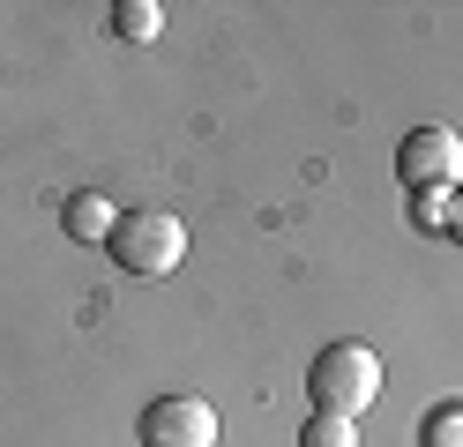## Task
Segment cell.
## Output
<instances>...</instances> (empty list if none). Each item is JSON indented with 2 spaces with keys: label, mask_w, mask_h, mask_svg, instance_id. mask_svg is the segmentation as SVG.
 <instances>
[{
  "label": "cell",
  "mask_w": 463,
  "mask_h": 447,
  "mask_svg": "<svg viewBox=\"0 0 463 447\" xmlns=\"http://www.w3.org/2000/svg\"><path fill=\"white\" fill-rule=\"evenodd\" d=\"M105 247H112V261L128 276H172L187 261V224L172 209H120V224H112Z\"/></svg>",
  "instance_id": "cell-2"
},
{
  "label": "cell",
  "mask_w": 463,
  "mask_h": 447,
  "mask_svg": "<svg viewBox=\"0 0 463 447\" xmlns=\"http://www.w3.org/2000/svg\"><path fill=\"white\" fill-rule=\"evenodd\" d=\"M307 396H314V410H329V417H352L359 425V410L382 396V358H373L366 343H329L322 358L307 366Z\"/></svg>",
  "instance_id": "cell-1"
},
{
  "label": "cell",
  "mask_w": 463,
  "mask_h": 447,
  "mask_svg": "<svg viewBox=\"0 0 463 447\" xmlns=\"http://www.w3.org/2000/svg\"><path fill=\"white\" fill-rule=\"evenodd\" d=\"M426 447H463V403H449V410L426 417Z\"/></svg>",
  "instance_id": "cell-8"
},
{
  "label": "cell",
  "mask_w": 463,
  "mask_h": 447,
  "mask_svg": "<svg viewBox=\"0 0 463 447\" xmlns=\"http://www.w3.org/2000/svg\"><path fill=\"white\" fill-rule=\"evenodd\" d=\"M396 179L411 194H449L463 187V135L456 127H411L396 149Z\"/></svg>",
  "instance_id": "cell-3"
},
{
  "label": "cell",
  "mask_w": 463,
  "mask_h": 447,
  "mask_svg": "<svg viewBox=\"0 0 463 447\" xmlns=\"http://www.w3.org/2000/svg\"><path fill=\"white\" fill-rule=\"evenodd\" d=\"M157 30H165V8H157V0H120V8H112V38L150 45Z\"/></svg>",
  "instance_id": "cell-6"
},
{
  "label": "cell",
  "mask_w": 463,
  "mask_h": 447,
  "mask_svg": "<svg viewBox=\"0 0 463 447\" xmlns=\"http://www.w3.org/2000/svg\"><path fill=\"white\" fill-rule=\"evenodd\" d=\"M299 447H359V425H352V417H329V410H314L307 425H299Z\"/></svg>",
  "instance_id": "cell-7"
},
{
  "label": "cell",
  "mask_w": 463,
  "mask_h": 447,
  "mask_svg": "<svg viewBox=\"0 0 463 447\" xmlns=\"http://www.w3.org/2000/svg\"><path fill=\"white\" fill-rule=\"evenodd\" d=\"M135 433H142V447H217V410L202 396H157Z\"/></svg>",
  "instance_id": "cell-4"
},
{
  "label": "cell",
  "mask_w": 463,
  "mask_h": 447,
  "mask_svg": "<svg viewBox=\"0 0 463 447\" xmlns=\"http://www.w3.org/2000/svg\"><path fill=\"white\" fill-rule=\"evenodd\" d=\"M449 238H456V247H463V194L449 201Z\"/></svg>",
  "instance_id": "cell-9"
},
{
  "label": "cell",
  "mask_w": 463,
  "mask_h": 447,
  "mask_svg": "<svg viewBox=\"0 0 463 447\" xmlns=\"http://www.w3.org/2000/svg\"><path fill=\"white\" fill-rule=\"evenodd\" d=\"M112 224H120V209H112V194H68L61 209V231L75 238V247H105Z\"/></svg>",
  "instance_id": "cell-5"
}]
</instances>
